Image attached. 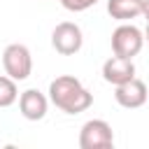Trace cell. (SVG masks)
I'll return each instance as SVG.
<instances>
[{
    "instance_id": "1",
    "label": "cell",
    "mask_w": 149,
    "mask_h": 149,
    "mask_svg": "<svg viewBox=\"0 0 149 149\" xmlns=\"http://www.w3.org/2000/svg\"><path fill=\"white\" fill-rule=\"evenodd\" d=\"M49 100L65 114H81L93 105V93L72 74H61L49 84Z\"/></svg>"
},
{
    "instance_id": "2",
    "label": "cell",
    "mask_w": 149,
    "mask_h": 149,
    "mask_svg": "<svg viewBox=\"0 0 149 149\" xmlns=\"http://www.w3.org/2000/svg\"><path fill=\"white\" fill-rule=\"evenodd\" d=\"M144 47V33L133 23H121L112 33V51L121 58H135Z\"/></svg>"
},
{
    "instance_id": "3",
    "label": "cell",
    "mask_w": 149,
    "mask_h": 149,
    "mask_svg": "<svg viewBox=\"0 0 149 149\" xmlns=\"http://www.w3.org/2000/svg\"><path fill=\"white\" fill-rule=\"evenodd\" d=\"M2 68H5V72H7L12 79H16V81L28 79L30 72H33L30 49H28L26 44H19V42L7 44L5 51H2Z\"/></svg>"
},
{
    "instance_id": "4",
    "label": "cell",
    "mask_w": 149,
    "mask_h": 149,
    "mask_svg": "<svg viewBox=\"0 0 149 149\" xmlns=\"http://www.w3.org/2000/svg\"><path fill=\"white\" fill-rule=\"evenodd\" d=\"M114 130L105 119H88L79 130V147L81 149H112Z\"/></svg>"
},
{
    "instance_id": "5",
    "label": "cell",
    "mask_w": 149,
    "mask_h": 149,
    "mask_svg": "<svg viewBox=\"0 0 149 149\" xmlns=\"http://www.w3.org/2000/svg\"><path fill=\"white\" fill-rule=\"evenodd\" d=\"M84 44V33L77 23L72 21H61L54 30H51V47L61 54V56H72L81 49Z\"/></svg>"
},
{
    "instance_id": "6",
    "label": "cell",
    "mask_w": 149,
    "mask_h": 149,
    "mask_svg": "<svg viewBox=\"0 0 149 149\" xmlns=\"http://www.w3.org/2000/svg\"><path fill=\"white\" fill-rule=\"evenodd\" d=\"M147 98H149L147 84H144L142 79H137V77H133V79L114 86V100H116L121 107H126V109H137V107H142V105L147 102Z\"/></svg>"
},
{
    "instance_id": "7",
    "label": "cell",
    "mask_w": 149,
    "mask_h": 149,
    "mask_svg": "<svg viewBox=\"0 0 149 149\" xmlns=\"http://www.w3.org/2000/svg\"><path fill=\"white\" fill-rule=\"evenodd\" d=\"M49 98L37 91V88H26L21 95H19V112L23 119L28 121H42L47 116V109H49Z\"/></svg>"
},
{
    "instance_id": "8",
    "label": "cell",
    "mask_w": 149,
    "mask_h": 149,
    "mask_svg": "<svg viewBox=\"0 0 149 149\" xmlns=\"http://www.w3.org/2000/svg\"><path fill=\"white\" fill-rule=\"evenodd\" d=\"M135 77V63L133 58H121V56H112L102 63V79L112 86H119L128 79Z\"/></svg>"
},
{
    "instance_id": "9",
    "label": "cell",
    "mask_w": 149,
    "mask_h": 149,
    "mask_svg": "<svg viewBox=\"0 0 149 149\" xmlns=\"http://www.w3.org/2000/svg\"><path fill=\"white\" fill-rule=\"evenodd\" d=\"M144 0H107V14L116 21H130L142 16Z\"/></svg>"
},
{
    "instance_id": "10",
    "label": "cell",
    "mask_w": 149,
    "mask_h": 149,
    "mask_svg": "<svg viewBox=\"0 0 149 149\" xmlns=\"http://www.w3.org/2000/svg\"><path fill=\"white\" fill-rule=\"evenodd\" d=\"M16 100H19L16 79H12L9 74H0V107H9Z\"/></svg>"
},
{
    "instance_id": "11",
    "label": "cell",
    "mask_w": 149,
    "mask_h": 149,
    "mask_svg": "<svg viewBox=\"0 0 149 149\" xmlns=\"http://www.w3.org/2000/svg\"><path fill=\"white\" fill-rule=\"evenodd\" d=\"M95 2H100V0H61V5H63L68 12H86V9H91Z\"/></svg>"
},
{
    "instance_id": "12",
    "label": "cell",
    "mask_w": 149,
    "mask_h": 149,
    "mask_svg": "<svg viewBox=\"0 0 149 149\" xmlns=\"http://www.w3.org/2000/svg\"><path fill=\"white\" fill-rule=\"evenodd\" d=\"M142 16L147 19V23H149V0H144V7H142Z\"/></svg>"
},
{
    "instance_id": "13",
    "label": "cell",
    "mask_w": 149,
    "mask_h": 149,
    "mask_svg": "<svg viewBox=\"0 0 149 149\" xmlns=\"http://www.w3.org/2000/svg\"><path fill=\"white\" fill-rule=\"evenodd\" d=\"M144 42L149 44V23H147V30H144Z\"/></svg>"
}]
</instances>
